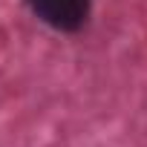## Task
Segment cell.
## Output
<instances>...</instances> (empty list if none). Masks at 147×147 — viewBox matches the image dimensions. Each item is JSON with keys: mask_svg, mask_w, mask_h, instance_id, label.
I'll return each instance as SVG.
<instances>
[{"mask_svg": "<svg viewBox=\"0 0 147 147\" xmlns=\"http://www.w3.org/2000/svg\"><path fill=\"white\" fill-rule=\"evenodd\" d=\"M26 6L32 9V15L46 23L55 32L72 35V32H81L90 20V9L92 3L90 0H26Z\"/></svg>", "mask_w": 147, "mask_h": 147, "instance_id": "cell-1", "label": "cell"}]
</instances>
